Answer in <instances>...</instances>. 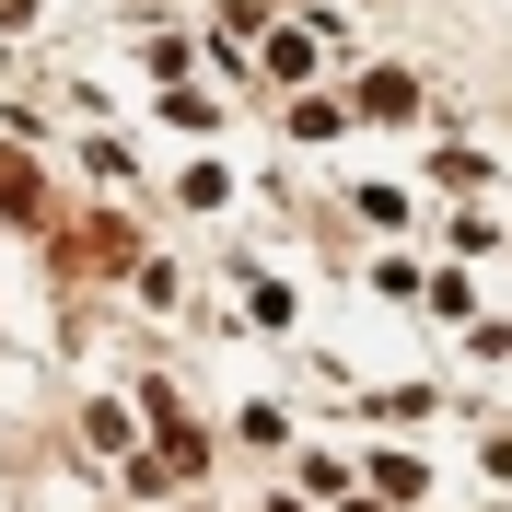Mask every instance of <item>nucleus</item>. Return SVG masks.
I'll return each instance as SVG.
<instances>
[{
  "mask_svg": "<svg viewBox=\"0 0 512 512\" xmlns=\"http://www.w3.org/2000/svg\"><path fill=\"white\" fill-rule=\"evenodd\" d=\"M408 105H419L408 70H373V82H361V117H408Z\"/></svg>",
  "mask_w": 512,
  "mask_h": 512,
  "instance_id": "nucleus-1",
  "label": "nucleus"
},
{
  "mask_svg": "<svg viewBox=\"0 0 512 512\" xmlns=\"http://www.w3.org/2000/svg\"><path fill=\"white\" fill-rule=\"evenodd\" d=\"M291 128H303V140H338V128H350V105H326V94H303V105H291Z\"/></svg>",
  "mask_w": 512,
  "mask_h": 512,
  "instance_id": "nucleus-2",
  "label": "nucleus"
}]
</instances>
